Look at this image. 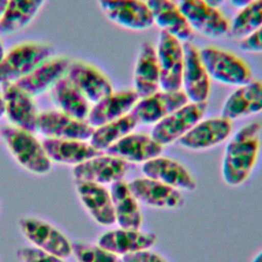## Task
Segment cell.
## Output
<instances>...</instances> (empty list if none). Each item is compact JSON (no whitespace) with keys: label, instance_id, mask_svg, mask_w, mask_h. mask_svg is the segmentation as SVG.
Listing matches in <instances>:
<instances>
[{"label":"cell","instance_id":"cell-1","mask_svg":"<svg viewBox=\"0 0 262 262\" xmlns=\"http://www.w3.org/2000/svg\"><path fill=\"white\" fill-rule=\"evenodd\" d=\"M261 124L252 122L241 127L228 141L221 165L223 181L232 187L244 184L258 160Z\"/></svg>","mask_w":262,"mask_h":262},{"label":"cell","instance_id":"cell-2","mask_svg":"<svg viewBox=\"0 0 262 262\" xmlns=\"http://www.w3.org/2000/svg\"><path fill=\"white\" fill-rule=\"evenodd\" d=\"M0 133L9 152L24 169L36 175H44L51 170L52 162L34 133L14 126H6Z\"/></svg>","mask_w":262,"mask_h":262},{"label":"cell","instance_id":"cell-3","mask_svg":"<svg viewBox=\"0 0 262 262\" xmlns=\"http://www.w3.org/2000/svg\"><path fill=\"white\" fill-rule=\"evenodd\" d=\"M200 56L210 79L220 84L238 87L253 80L249 63L235 53L206 46L200 50Z\"/></svg>","mask_w":262,"mask_h":262},{"label":"cell","instance_id":"cell-4","mask_svg":"<svg viewBox=\"0 0 262 262\" xmlns=\"http://www.w3.org/2000/svg\"><path fill=\"white\" fill-rule=\"evenodd\" d=\"M52 48L43 43L27 42L12 47L0 61V84L14 83L52 56Z\"/></svg>","mask_w":262,"mask_h":262},{"label":"cell","instance_id":"cell-5","mask_svg":"<svg viewBox=\"0 0 262 262\" xmlns=\"http://www.w3.org/2000/svg\"><path fill=\"white\" fill-rule=\"evenodd\" d=\"M156 54L160 70V87L165 91L181 90L184 66L183 43L170 34L161 31Z\"/></svg>","mask_w":262,"mask_h":262},{"label":"cell","instance_id":"cell-6","mask_svg":"<svg viewBox=\"0 0 262 262\" xmlns=\"http://www.w3.org/2000/svg\"><path fill=\"white\" fill-rule=\"evenodd\" d=\"M177 4L192 32L212 39L228 34L230 23L218 7L205 0H178Z\"/></svg>","mask_w":262,"mask_h":262},{"label":"cell","instance_id":"cell-7","mask_svg":"<svg viewBox=\"0 0 262 262\" xmlns=\"http://www.w3.org/2000/svg\"><path fill=\"white\" fill-rule=\"evenodd\" d=\"M207 103L187 102L154 125L151 137L163 146L178 141L203 118Z\"/></svg>","mask_w":262,"mask_h":262},{"label":"cell","instance_id":"cell-8","mask_svg":"<svg viewBox=\"0 0 262 262\" xmlns=\"http://www.w3.org/2000/svg\"><path fill=\"white\" fill-rule=\"evenodd\" d=\"M19 228L35 247L62 259L73 255V244L58 228L37 217H23Z\"/></svg>","mask_w":262,"mask_h":262},{"label":"cell","instance_id":"cell-9","mask_svg":"<svg viewBox=\"0 0 262 262\" xmlns=\"http://www.w3.org/2000/svg\"><path fill=\"white\" fill-rule=\"evenodd\" d=\"M99 8L113 24L129 31H145L154 26L150 10L142 0H97Z\"/></svg>","mask_w":262,"mask_h":262},{"label":"cell","instance_id":"cell-10","mask_svg":"<svg viewBox=\"0 0 262 262\" xmlns=\"http://www.w3.org/2000/svg\"><path fill=\"white\" fill-rule=\"evenodd\" d=\"M184 66L181 90L189 102H206L211 89V79L201 59L200 50L190 42L183 43Z\"/></svg>","mask_w":262,"mask_h":262},{"label":"cell","instance_id":"cell-11","mask_svg":"<svg viewBox=\"0 0 262 262\" xmlns=\"http://www.w3.org/2000/svg\"><path fill=\"white\" fill-rule=\"evenodd\" d=\"M188 102L182 90L157 92L139 98L130 112L138 124L155 125L165 117Z\"/></svg>","mask_w":262,"mask_h":262},{"label":"cell","instance_id":"cell-12","mask_svg":"<svg viewBox=\"0 0 262 262\" xmlns=\"http://www.w3.org/2000/svg\"><path fill=\"white\" fill-rule=\"evenodd\" d=\"M94 128L87 121L75 119L59 111H45L38 115L36 131L45 138L89 140Z\"/></svg>","mask_w":262,"mask_h":262},{"label":"cell","instance_id":"cell-13","mask_svg":"<svg viewBox=\"0 0 262 262\" xmlns=\"http://www.w3.org/2000/svg\"><path fill=\"white\" fill-rule=\"evenodd\" d=\"M128 171V163L102 152L73 168L75 181H87L101 185L122 180Z\"/></svg>","mask_w":262,"mask_h":262},{"label":"cell","instance_id":"cell-14","mask_svg":"<svg viewBox=\"0 0 262 262\" xmlns=\"http://www.w3.org/2000/svg\"><path fill=\"white\" fill-rule=\"evenodd\" d=\"M66 76L89 102L95 103L114 92L110 79L90 63L70 62Z\"/></svg>","mask_w":262,"mask_h":262},{"label":"cell","instance_id":"cell-15","mask_svg":"<svg viewBox=\"0 0 262 262\" xmlns=\"http://www.w3.org/2000/svg\"><path fill=\"white\" fill-rule=\"evenodd\" d=\"M231 132V121L222 116L202 119L178 142L189 150H204L224 142Z\"/></svg>","mask_w":262,"mask_h":262},{"label":"cell","instance_id":"cell-16","mask_svg":"<svg viewBox=\"0 0 262 262\" xmlns=\"http://www.w3.org/2000/svg\"><path fill=\"white\" fill-rule=\"evenodd\" d=\"M139 203L157 209H179L184 204L181 192L165 183L147 177H138L128 182Z\"/></svg>","mask_w":262,"mask_h":262},{"label":"cell","instance_id":"cell-17","mask_svg":"<svg viewBox=\"0 0 262 262\" xmlns=\"http://www.w3.org/2000/svg\"><path fill=\"white\" fill-rule=\"evenodd\" d=\"M2 97L5 103V116L12 126L32 133L36 132L39 113L33 97L14 83L2 85Z\"/></svg>","mask_w":262,"mask_h":262},{"label":"cell","instance_id":"cell-18","mask_svg":"<svg viewBox=\"0 0 262 262\" xmlns=\"http://www.w3.org/2000/svg\"><path fill=\"white\" fill-rule=\"evenodd\" d=\"M145 177L158 180L173 188L192 191L196 188V181L188 169L180 162L158 156L142 165Z\"/></svg>","mask_w":262,"mask_h":262},{"label":"cell","instance_id":"cell-19","mask_svg":"<svg viewBox=\"0 0 262 262\" xmlns=\"http://www.w3.org/2000/svg\"><path fill=\"white\" fill-rule=\"evenodd\" d=\"M75 184L83 207L96 223L102 226L116 223L111 192L104 185L87 181H75Z\"/></svg>","mask_w":262,"mask_h":262},{"label":"cell","instance_id":"cell-20","mask_svg":"<svg viewBox=\"0 0 262 262\" xmlns=\"http://www.w3.org/2000/svg\"><path fill=\"white\" fill-rule=\"evenodd\" d=\"M70 62L66 57H50L14 84L32 97L43 94L67 75Z\"/></svg>","mask_w":262,"mask_h":262},{"label":"cell","instance_id":"cell-21","mask_svg":"<svg viewBox=\"0 0 262 262\" xmlns=\"http://www.w3.org/2000/svg\"><path fill=\"white\" fill-rule=\"evenodd\" d=\"M262 112V81L252 80L236 87L225 99L221 116L229 121L243 119Z\"/></svg>","mask_w":262,"mask_h":262},{"label":"cell","instance_id":"cell-22","mask_svg":"<svg viewBox=\"0 0 262 262\" xmlns=\"http://www.w3.org/2000/svg\"><path fill=\"white\" fill-rule=\"evenodd\" d=\"M157 239L158 236L154 232L120 227L103 232L98 237L97 245L118 256H124L150 249Z\"/></svg>","mask_w":262,"mask_h":262},{"label":"cell","instance_id":"cell-23","mask_svg":"<svg viewBox=\"0 0 262 262\" xmlns=\"http://www.w3.org/2000/svg\"><path fill=\"white\" fill-rule=\"evenodd\" d=\"M145 2L150 10L154 25L182 43L190 41L193 32L174 0H146Z\"/></svg>","mask_w":262,"mask_h":262},{"label":"cell","instance_id":"cell-24","mask_svg":"<svg viewBox=\"0 0 262 262\" xmlns=\"http://www.w3.org/2000/svg\"><path fill=\"white\" fill-rule=\"evenodd\" d=\"M164 146L151 135L144 133H129L104 152L118 157L127 163H145L161 156Z\"/></svg>","mask_w":262,"mask_h":262},{"label":"cell","instance_id":"cell-25","mask_svg":"<svg viewBox=\"0 0 262 262\" xmlns=\"http://www.w3.org/2000/svg\"><path fill=\"white\" fill-rule=\"evenodd\" d=\"M139 97L134 90L113 92L90 107L87 122L93 128L110 123L129 114Z\"/></svg>","mask_w":262,"mask_h":262},{"label":"cell","instance_id":"cell-26","mask_svg":"<svg viewBox=\"0 0 262 262\" xmlns=\"http://www.w3.org/2000/svg\"><path fill=\"white\" fill-rule=\"evenodd\" d=\"M42 145L52 163L74 167L102 154L87 140L44 138Z\"/></svg>","mask_w":262,"mask_h":262},{"label":"cell","instance_id":"cell-27","mask_svg":"<svg viewBox=\"0 0 262 262\" xmlns=\"http://www.w3.org/2000/svg\"><path fill=\"white\" fill-rule=\"evenodd\" d=\"M134 91L139 98L157 92L160 87V70L156 48L148 42L142 43L134 66Z\"/></svg>","mask_w":262,"mask_h":262},{"label":"cell","instance_id":"cell-28","mask_svg":"<svg viewBox=\"0 0 262 262\" xmlns=\"http://www.w3.org/2000/svg\"><path fill=\"white\" fill-rule=\"evenodd\" d=\"M110 192L118 225L122 228L140 229L142 215L139 202L132 193L128 182L123 179L114 182L111 184Z\"/></svg>","mask_w":262,"mask_h":262},{"label":"cell","instance_id":"cell-29","mask_svg":"<svg viewBox=\"0 0 262 262\" xmlns=\"http://www.w3.org/2000/svg\"><path fill=\"white\" fill-rule=\"evenodd\" d=\"M50 92L57 111L78 120H87L91 107L90 102L73 85L67 76L57 81L50 89Z\"/></svg>","mask_w":262,"mask_h":262},{"label":"cell","instance_id":"cell-30","mask_svg":"<svg viewBox=\"0 0 262 262\" xmlns=\"http://www.w3.org/2000/svg\"><path fill=\"white\" fill-rule=\"evenodd\" d=\"M46 0H7L0 18V34L12 35L27 28Z\"/></svg>","mask_w":262,"mask_h":262},{"label":"cell","instance_id":"cell-31","mask_svg":"<svg viewBox=\"0 0 262 262\" xmlns=\"http://www.w3.org/2000/svg\"><path fill=\"white\" fill-rule=\"evenodd\" d=\"M137 125L138 122L129 113L120 119L94 128L89 142L93 147L104 152L114 143L131 133Z\"/></svg>","mask_w":262,"mask_h":262},{"label":"cell","instance_id":"cell-32","mask_svg":"<svg viewBox=\"0 0 262 262\" xmlns=\"http://www.w3.org/2000/svg\"><path fill=\"white\" fill-rule=\"evenodd\" d=\"M262 27V0H256L241 8L229 25L228 35L244 39Z\"/></svg>","mask_w":262,"mask_h":262},{"label":"cell","instance_id":"cell-33","mask_svg":"<svg viewBox=\"0 0 262 262\" xmlns=\"http://www.w3.org/2000/svg\"><path fill=\"white\" fill-rule=\"evenodd\" d=\"M73 255L78 262H123L118 255L97 244L78 242L73 245Z\"/></svg>","mask_w":262,"mask_h":262},{"label":"cell","instance_id":"cell-34","mask_svg":"<svg viewBox=\"0 0 262 262\" xmlns=\"http://www.w3.org/2000/svg\"><path fill=\"white\" fill-rule=\"evenodd\" d=\"M16 255L21 262H64L62 258L35 247L20 248L17 250Z\"/></svg>","mask_w":262,"mask_h":262},{"label":"cell","instance_id":"cell-35","mask_svg":"<svg viewBox=\"0 0 262 262\" xmlns=\"http://www.w3.org/2000/svg\"><path fill=\"white\" fill-rule=\"evenodd\" d=\"M239 47L244 52L262 53V27L242 39Z\"/></svg>","mask_w":262,"mask_h":262},{"label":"cell","instance_id":"cell-36","mask_svg":"<svg viewBox=\"0 0 262 262\" xmlns=\"http://www.w3.org/2000/svg\"><path fill=\"white\" fill-rule=\"evenodd\" d=\"M122 260L123 262H167L160 254L149 249L124 255L122 256Z\"/></svg>","mask_w":262,"mask_h":262},{"label":"cell","instance_id":"cell-37","mask_svg":"<svg viewBox=\"0 0 262 262\" xmlns=\"http://www.w3.org/2000/svg\"><path fill=\"white\" fill-rule=\"evenodd\" d=\"M254 1H256V0H229L230 4H231L233 7L238 8V9L245 7L246 5H248V4H250V3L254 2Z\"/></svg>","mask_w":262,"mask_h":262},{"label":"cell","instance_id":"cell-38","mask_svg":"<svg viewBox=\"0 0 262 262\" xmlns=\"http://www.w3.org/2000/svg\"><path fill=\"white\" fill-rule=\"evenodd\" d=\"M205 1L215 7H219L220 5H222L225 2V0H205Z\"/></svg>","mask_w":262,"mask_h":262},{"label":"cell","instance_id":"cell-39","mask_svg":"<svg viewBox=\"0 0 262 262\" xmlns=\"http://www.w3.org/2000/svg\"><path fill=\"white\" fill-rule=\"evenodd\" d=\"M5 116V103L2 96H0V119Z\"/></svg>","mask_w":262,"mask_h":262},{"label":"cell","instance_id":"cell-40","mask_svg":"<svg viewBox=\"0 0 262 262\" xmlns=\"http://www.w3.org/2000/svg\"><path fill=\"white\" fill-rule=\"evenodd\" d=\"M6 4H7V0H0V18L2 17V14L5 10Z\"/></svg>","mask_w":262,"mask_h":262},{"label":"cell","instance_id":"cell-41","mask_svg":"<svg viewBox=\"0 0 262 262\" xmlns=\"http://www.w3.org/2000/svg\"><path fill=\"white\" fill-rule=\"evenodd\" d=\"M4 55H5V50H4V46H3V44H2V41H1V39H0V61L2 60V58L4 57Z\"/></svg>","mask_w":262,"mask_h":262},{"label":"cell","instance_id":"cell-42","mask_svg":"<svg viewBox=\"0 0 262 262\" xmlns=\"http://www.w3.org/2000/svg\"><path fill=\"white\" fill-rule=\"evenodd\" d=\"M252 262H262V251L260 253H258L254 259L252 260Z\"/></svg>","mask_w":262,"mask_h":262}]
</instances>
